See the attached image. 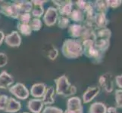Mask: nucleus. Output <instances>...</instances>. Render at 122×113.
I'll use <instances>...</instances> for the list:
<instances>
[{"mask_svg":"<svg viewBox=\"0 0 122 113\" xmlns=\"http://www.w3.org/2000/svg\"><path fill=\"white\" fill-rule=\"evenodd\" d=\"M61 53L68 59H77L83 55L82 44L78 39H66L62 44Z\"/></svg>","mask_w":122,"mask_h":113,"instance_id":"f257e3e1","label":"nucleus"},{"mask_svg":"<svg viewBox=\"0 0 122 113\" xmlns=\"http://www.w3.org/2000/svg\"><path fill=\"white\" fill-rule=\"evenodd\" d=\"M56 83V93L64 97H73L77 93V87L72 85L65 75H61L55 79Z\"/></svg>","mask_w":122,"mask_h":113,"instance_id":"f03ea898","label":"nucleus"},{"mask_svg":"<svg viewBox=\"0 0 122 113\" xmlns=\"http://www.w3.org/2000/svg\"><path fill=\"white\" fill-rule=\"evenodd\" d=\"M83 46V55L95 64H99L103 60L104 54L101 52L95 45V41L91 40H86L81 42Z\"/></svg>","mask_w":122,"mask_h":113,"instance_id":"7ed1b4c3","label":"nucleus"},{"mask_svg":"<svg viewBox=\"0 0 122 113\" xmlns=\"http://www.w3.org/2000/svg\"><path fill=\"white\" fill-rule=\"evenodd\" d=\"M0 14L15 20H18L20 11L15 4L7 1L0 0Z\"/></svg>","mask_w":122,"mask_h":113,"instance_id":"20e7f679","label":"nucleus"},{"mask_svg":"<svg viewBox=\"0 0 122 113\" xmlns=\"http://www.w3.org/2000/svg\"><path fill=\"white\" fill-rule=\"evenodd\" d=\"M53 4L56 5V8L58 12L60 14L61 16L68 17L71 14L73 11V2L71 0H56L52 1Z\"/></svg>","mask_w":122,"mask_h":113,"instance_id":"39448f33","label":"nucleus"},{"mask_svg":"<svg viewBox=\"0 0 122 113\" xmlns=\"http://www.w3.org/2000/svg\"><path fill=\"white\" fill-rule=\"evenodd\" d=\"M9 92L16 98L24 100L29 97L30 91L24 84L18 82L9 87Z\"/></svg>","mask_w":122,"mask_h":113,"instance_id":"423d86ee","label":"nucleus"},{"mask_svg":"<svg viewBox=\"0 0 122 113\" xmlns=\"http://www.w3.org/2000/svg\"><path fill=\"white\" fill-rule=\"evenodd\" d=\"M99 87H102L106 93H112L114 90V81L112 75L110 72H106L99 78Z\"/></svg>","mask_w":122,"mask_h":113,"instance_id":"0eeeda50","label":"nucleus"},{"mask_svg":"<svg viewBox=\"0 0 122 113\" xmlns=\"http://www.w3.org/2000/svg\"><path fill=\"white\" fill-rule=\"evenodd\" d=\"M58 12L55 7H49L43 14V22L47 27H52L57 23Z\"/></svg>","mask_w":122,"mask_h":113,"instance_id":"6e6552de","label":"nucleus"},{"mask_svg":"<svg viewBox=\"0 0 122 113\" xmlns=\"http://www.w3.org/2000/svg\"><path fill=\"white\" fill-rule=\"evenodd\" d=\"M74 113H83L82 101L78 97H71L67 101V108Z\"/></svg>","mask_w":122,"mask_h":113,"instance_id":"1a4fd4ad","label":"nucleus"},{"mask_svg":"<svg viewBox=\"0 0 122 113\" xmlns=\"http://www.w3.org/2000/svg\"><path fill=\"white\" fill-rule=\"evenodd\" d=\"M99 92H100L99 86L88 87L86 90L84 91L83 94V97H82L83 103L85 104L90 103L99 95Z\"/></svg>","mask_w":122,"mask_h":113,"instance_id":"9d476101","label":"nucleus"},{"mask_svg":"<svg viewBox=\"0 0 122 113\" xmlns=\"http://www.w3.org/2000/svg\"><path fill=\"white\" fill-rule=\"evenodd\" d=\"M5 43L11 48H18L21 44V37L18 31H12L5 37Z\"/></svg>","mask_w":122,"mask_h":113,"instance_id":"9b49d317","label":"nucleus"},{"mask_svg":"<svg viewBox=\"0 0 122 113\" xmlns=\"http://www.w3.org/2000/svg\"><path fill=\"white\" fill-rule=\"evenodd\" d=\"M86 30V27L80 23L70 24L68 27V32L71 39H81Z\"/></svg>","mask_w":122,"mask_h":113,"instance_id":"f8f14e48","label":"nucleus"},{"mask_svg":"<svg viewBox=\"0 0 122 113\" xmlns=\"http://www.w3.org/2000/svg\"><path fill=\"white\" fill-rule=\"evenodd\" d=\"M14 78L6 71L3 70L0 72V89H6L13 85Z\"/></svg>","mask_w":122,"mask_h":113,"instance_id":"ddd939ff","label":"nucleus"},{"mask_svg":"<svg viewBox=\"0 0 122 113\" xmlns=\"http://www.w3.org/2000/svg\"><path fill=\"white\" fill-rule=\"evenodd\" d=\"M93 21L96 27V31L100 29L106 28L109 23V20L107 18L106 14L103 13H96Z\"/></svg>","mask_w":122,"mask_h":113,"instance_id":"4468645a","label":"nucleus"},{"mask_svg":"<svg viewBox=\"0 0 122 113\" xmlns=\"http://www.w3.org/2000/svg\"><path fill=\"white\" fill-rule=\"evenodd\" d=\"M44 104L41 99H30L27 102V108L32 113H41L43 109Z\"/></svg>","mask_w":122,"mask_h":113,"instance_id":"2eb2a0df","label":"nucleus"},{"mask_svg":"<svg viewBox=\"0 0 122 113\" xmlns=\"http://www.w3.org/2000/svg\"><path fill=\"white\" fill-rule=\"evenodd\" d=\"M46 87H47L44 83H36L32 85L30 94L36 99L43 98L46 92Z\"/></svg>","mask_w":122,"mask_h":113,"instance_id":"dca6fc26","label":"nucleus"},{"mask_svg":"<svg viewBox=\"0 0 122 113\" xmlns=\"http://www.w3.org/2000/svg\"><path fill=\"white\" fill-rule=\"evenodd\" d=\"M21 108V103L13 97H8L5 112L6 113H16Z\"/></svg>","mask_w":122,"mask_h":113,"instance_id":"f3484780","label":"nucleus"},{"mask_svg":"<svg viewBox=\"0 0 122 113\" xmlns=\"http://www.w3.org/2000/svg\"><path fill=\"white\" fill-rule=\"evenodd\" d=\"M55 88L53 86H49L46 87V92L42 98L44 106H50L55 103Z\"/></svg>","mask_w":122,"mask_h":113,"instance_id":"a211bd4d","label":"nucleus"},{"mask_svg":"<svg viewBox=\"0 0 122 113\" xmlns=\"http://www.w3.org/2000/svg\"><path fill=\"white\" fill-rule=\"evenodd\" d=\"M13 3L18 8L20 13H30L33 7L31 1H14Z\"/></svg>","mask_w":122,"mask_h":113,"instance_id":"6ab92c4d","label":"nucleus"},{"mask_svg":"<svg viewBox=\"0 0 122 113\" xmlns=\"http://www.w3.org/2000/svg\"><path fill=\"white\" fill-rule=\"evenodd\" d=\"M88 112L89 113H107V106L102 102H95L91 104Z\"/></svg>","mask_w":122,"mask_h":113,"instance_id":"aec40b11","label":"nucleus"},{"mask_svg":"<svg viewBox=\"0 0 122 113\" xmlns=\"http://www.w3.org/2000/svg\"><path fill=\"white\" fill-rule=\"evenodd\" d=\"M93 8L96 11V13H103L107 14L109 8L107 6V4L106 1H102V0H97V1H94L92 3Z\"/></svg>","mask_w":122,"mask_h":113,"instance_id":"412c9836","label":"nucleus"},{"mask_svg":"<svg viewBox=\"0 0 122 113\" xmlns=\"http://www.w3.org/2000/svg\"><path fill=\"white\" fill-rule=\"evenodd\" d=\"M45 52L46 54V57L51 60H55L58 56V50L52 44H49L46 46Z\"/></svg>","mask_w":122,"mask_h":113,"instance_id":"4be33fe9","label":"nucleus"},{"mask_svg":"<svg viewBox=\"0 0 122 113\" xmlns=\"http://www.w3.org/2000/svg\"><path fill=\"white\" fill-rule=\"evenodd\" d=\"M69 19L75 23H82L85 20L83 12L79 9H73L71 14L69 16Z\"/></svg>","mask_w":122,"mask_h":113,"instance_id":"5701e85b","label":"nucleus"},{"mask_svg":"<svg viewBox=\"0 0 122 113\" xmlns=\"http://www.w3.org/2000/svg\"><path fill=\"white\" fill-rule=\"evenodd\" d=\"M95 45L101 52L105 54L107 51V50L109 48V46H110V40L97 39L95 41Z\"/></svg>","mask_w":122,"mask_h":113,"instance_id":"b1692460","label":"nucleus"},{"mask_svg":"<svg viewBox=\"0 0 122 113\" xmlns=\"http://www.w3.org/2000/svg\"><path fill=\"white\" fill-rule=\"evenodd\" d=\"M97 39H109L110 40L112 37V31L108 28H102L96 31Z\"/></svg>","mask_w":122,"mask_h":113,"instance_id":"393cba45","label":"nucleus"},{"mask_svg":"<svg viewBox=\"0 0 122 113\" xmlns=\"http://www.w3.org/2000/svg\"><path fill=\"white\" fill-rule=\"evenodd\" d=\"M85 19H92L94 18V16L96 14V11L93 8L92 3L88 2L86 4V8H84V10L83 11Z\"/></svg>","mask_w":122,"mask_h":113,"instance_id":"a878e982","label":"nucleus"},{"mask_svg":"<svg viewBox=\"0 0 122 113\" xmlns=\"http://www.w3.org/2000/svg\"><path fill=\"white\" fill-rule=\"evenodd\" d=\"M17 28H18V32L24 36H29L31 35L32 30L29 24H22L18 23L17 24Z\"/></svg>","mask_w":122,"mask_h":113,"instance_id":"bb28decb","label":"nucleus"},{"mask_svg":"<svg viewBox=\"0 0 122 113\" xmlns=\"http://www.w3.org/2000/svg\"><path fill=\"white\" fill-rule=\"evenodd\" d=\"M57 24L58 27L60 29H67L70 25V19L68 17H65V16H58V20H57Z\"/></svg>","mask_w":122,"mask_h":113,"instance_id":"cd10ccee","label":"nucleus"},{"mask_svg":"<svg viewBox=\"0 0 122 113\" xmlns=\"http://www.w3.org/2000/svg\"><path fill=\"white\" fill-rule=\"evenodd\" d=\"M45 13V10L43 6L41 5H33V9L31 11V16L33 17V18H41Z\"/></svg>","mask_w":122,"mask_h":113,"instance_id":"c85d7f7f","label":"nucleus"},{"mask_svg":"<svg viewBox=\"0 0 122 113\" xmlns=\"http://www.w3.org/2000/svg\"><path fill=\"white\" fill-rule=\"evenodd\" d=\"M29 25H30L32 31L36 32V31H39V30H41L43 23H42V21H41L40 19H39V18H33V19H31V21H30V23Z\"/></svg>","mask_w":122,"mask_h":113,"instance_id":"c756f323","label":"nucleus"},{"mask_svg":"<svg viewBox=\"0 0 122 113\" xmlns=\"http://www.w3.org/2000/svg\"><path fill=\"white\" fill-rule=\"evenodd\" d=\"M18 23L22 24H30L31 21L30 13H20L18 17Z\"/></svg>","mask_w":122,"mask_h":113,"instance_id":"7c9ffc66","label":"nucleus"},{"mask_svg":"<svg viewBox=\"0 0 122 113\" xmlns=\"http://www.w3.org/2000/svg\"><path fill=\"white\" fill-rule=\"evenodd\" d=\"M115 106L117 108H122V89H117L115 92Z\"/></svg>","mask_w":122,"mask_h":113,"instance_id":"2f4dec72","label":"nucleus"},{"mask_svg":"<svg viewBox=\"0 0 122 113\" xmlns=\"http://www.w3.org/2000/svg\"><path fill=\"white\" fill-rule=\"evenodd\" d=\"M41 113H64V111L61 108L56 106H47L43 108Z\"/></svg>","mask_w":122,"mask_h":113,"instance_id":"473e14b6","label":"nucleus"},{"mask_svg":"<svg viewBox=\"0 0 122 113\" xmlns=\"http://www.w3.org/2000/svg\"><path fill=\"white\" fill-rule=\"evenodd\" d=\"M108 8H119L122 5V0H106V1Z\"/></svg>","mask_w":122,"mask_h":113,"instance_id":"72a5a7b5","label":"nucleus"},{"mask_svg":"<svg viewBox=\"0 0 122 113\" xmlns=\"http://www.w3.org/2000/svg\"><path fill=\"white\" fill-rule=\"evenodd\" d=\"M8 97L5 94H0V111H5Z\"/></svg>","mask_w":122,"mask_h":113,"instance_id":"f704fd0d","label":"nucleus"},{"mask_svg":"<svg viewBox=\"0 0 122 113\" xmlns=\"http://www.w3.org/2000/svg\"><path fill=\"white\" fill-rule=\"evenodd\" d=\"M8 56L5 53L0 52V68H2L5 66H6L8 63Z\"/></svg>","mask_w":122,"mask_h":113,"instance_id":"c9c22d12","label":"nucleus"},{"mask_svg":"<svg viewBox=\"0 0 122 113\" xmlns=\"http://www.w3.org/2000/svg\"><path fill=\"white\" fill-rule=\"evenodd\" d=\"M87 1H83V0H78V1L75 2V4L77 7V9L81 10V11H83L84 8H86V4H87Z\"/></svg>","mask_w":122,"mask_h":113,"instance_id":"e433bc0d","label":"nucleus"},{"mask_svg":"<svg viewBox=\"0 0 122 113\" xmlns=\"http://www.w3.org/2000/svg\"><path fill=\"white\" fill-rule=\"evenodd\" d=\"M115 85L118 87V89H122V74L115 76Z\"/></svg>","mask_w":122,"mask_h":113,"instance_id":"4c0bfd02","label":"nucleus"},{"mask_svg":"<svg viewBox=\"0 0 122 113\" xmlns=\"http://www.w3.org/2000/svg\"><path fill=\"white\" fill-rule=\"evenodd\" d=\"M33 5H41V6H43V5L47 2V1H43V0H33L31 1Z\"/></svg>","mask_w":122,"mask_h":113,"instance_id":"58836bf2","label":"nucleus"},{"mask_svg":"<svg viewBox=\"0 0 122 113\" xmlns=\"http://www.w3.org/2000/svg\"><path fill=\"white\" fill-rule=\"evenodd\" d=\"M117 108L115 106H110L107 108V113H116Z\"/></svg>","mask_w":122,"mask_h":113,"instance_id":"ea45409f","label":"nucleus"},{"mask_svg":"<svg viewBox=\"0 0 122 113\" xmlns=\"http://www.w3.org/2000/svg\"><path fill=\"white\" fill-rule=\"evenodd\" d=\"M5 33H4V32L0 30V46L2 45L4 40H5Z\"/></svg>","mask_w":122,"mask_h":113,"instance_id":"a19ab883","label":"nucleus"},{"mask_svg":"<svg viewBox=\"0 0 122 113\" xmlns=\"http://www.w3.org/2000/svg\"><path fill=\"white\" fill-rule=\"evenodd\" d=\"M20 113H29V112H20Z\"/></svg>","mask_w":122,"mask_h":113,"instance_id":"79ce46f5","label":"nucleus"},{"mask_svg":"<svg viewBox=\"0 0 122 113\" xmlns=\"http://www.w3.org/2000/svg\"><path fill=\"white\" fill-rule=\"evenodd\" d=\"M116 113H118V112H116Z\"/></svg>","mask_w":122,"mask_h":113,"instance_id":"37998d69","label":"nucleus"}]
</instances>
